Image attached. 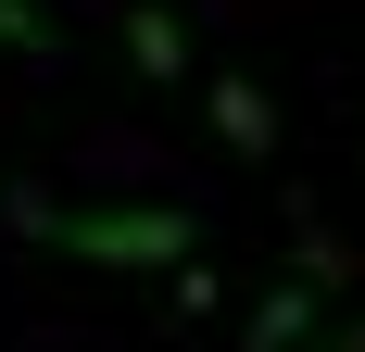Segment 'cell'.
Here are the masks:
<instances>
[{"label": "cell", "instance_id": "5", "mask_svg": "<svg viewBox=\"0 0 365 352\" xmlns=\"http://www.w3.org/2000/svg\"><path fill=\"white\" fill-rule=\"evenodd\" d=\"M0 51H13V63H51V51H63V26H51L38 0H0Z\"/></svg>", "mask_w": 365, "mask_h": 352}, {"label": "cell", "instance_id": "1", "mask_svg": "<svg viewBox=\"0 0 365 352\" xmlns=\"http://www.w3.org/2000/svg\"><path fill=\"white\" fill-rule=\"evenodd\" d=\"M13 227L76 252V264H126V277L202 252V214H177V202H51V189H13Z\"/></svg>", "mask_w": 365, "mask_h": 352}, {"label": "cell", "instance_id": "2", "mask_svg": "<svg viewBox=\"0 0 365 352\" xmlns=\"http://www.w3.org/2000/svg\"><path fill=\"white\" fill-rule=\"evenodd\" d=\"M340 277H353V264H340L328 239H302V264H290V277H277V289L252 302V327H240V352H302V340H315V315H328V289H340Z\"/></svg>", "mask_w": 365, "mask_h": 352}, {"label": "cell", "instance_id": "3", "mask_svg": "<svg viewBox=\"0 0 365 352\" xmlns=\"http://www.w3.org/2000/svg\"><path fill=\"white\" fill-rule=\"evenodd\" d=\"M202 101H215V139H227V151H252V164H264V151H277V101H264L252 76H215Z\"/></svg>", "mask_w": 365, "mask_h": 352}, {"label": "cell", "instance_id": "4", "mask_svg": "<svg viewBox=\"0 0 365 352\" xmlns=\"http://www.w3.org/2000/svg\"><path fill=\"white\" fill-rule=\"evenodd\" d=\"M126 63H139L151 88H177V76H189V26L164 13V0H139V13H126Z\"/></svg>", "mask_w": 365, "mask_h": 352}, {"label": "cell", "instance_id": "6", "mask_svg": "<svg viewBox=\"0 0 365 352\" xmlns=\"http://www.w3.org/2000/svg\"><path fill=\"white\" fill-rule=\"evenodd\" d=\"M302 352H365V315H353V327H340V340H302Z\"/></svg>", "mask_w": 365, "mask_h": 352}]
</instances>
